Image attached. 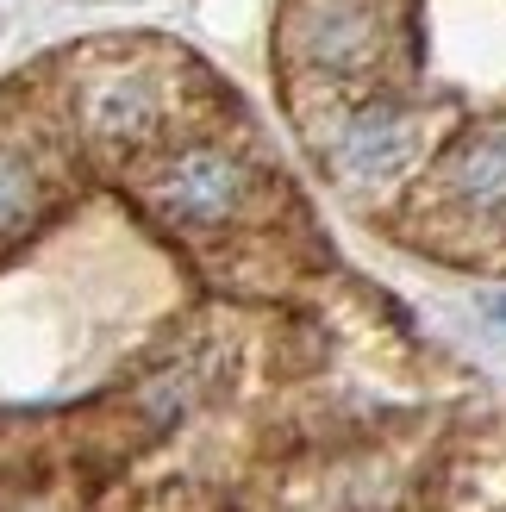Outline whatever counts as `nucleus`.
Returning <instances> with one entry per match:
<instances>
[{
    "mask_svg": "<svg viewBox=\"0 0 506 512\" xmlns=\"http://www.w3.org/2000/svg\"><path fill=\"white\" fill-rule=\"evenodd\" d=\"M263 175L225 138H182L163 144L138 175V200L150 207V219L169 225L182 238H225L257 213Z\"/></svg>",
    "mask_w": 506,
    "mask_h": 512,
    "instance_id": "nucleus-1",
    "label": "nucleus"
},
{
    "mask_svg": "<svg viewBox=\"0 0 506 512\" xmlns=\"http://www.w3.org/2000/svg\"><path fill=\"white\" fill-rule=\"evenodd\" d=\"M175 125V82L150 57H88L69 75V132L100 163L157 157Z\"/></svg>",
    "mask_w": 506,
    "mask_h": 512,
    "instance_id": "nucleus-2",
    "label": "nucleus"
},
{
    "mask_svg": "<svg viewBox=\"0 0 506 512\" xmlns=\"http://www.w3.org/2000/svg\"><path fill=\"white\" fill-rule=\"evenodd\" d=\"M394 38V0H288L282 13V50L294 75L319 82L325 94H369L394 63Z\"/></svg>",
    "mask_w": 506,
    "mask_h": 512,
    "instance_id": "nucleus-3",
    "label": "nucleus"
},
{
    "mask_svg": "<svg viewBox=\"0 0 506 512\" xmlns=\"http://www.w3.org/2000/svg\"><path fill=\"white\" fill-rule=\"evenodd\" d=\"M425 144H432L425 113L413 100L388 94V88L350 94L344 107L313 132L319 163L344 194H382L394 182H407L419 169V157H425Z\"/></svg>",
    "mask_w": 506,
    "mask_h": 512,
    "instance_id": "nucleus-4",
    "label": "nucleus"
},
{
    "mask_svg": "<svg viewBox=\"0 0 506 512\" xmlns=\"http://www.w3.org/2000/svg\"><path fill=\"white\" fill-rule=\"evenodd\" d=\"M432 194L444 213L463 225H494L506 232V119L500 125H469L444 144L432 163Z\"/></svg>",
    "mask_w": 506,
    "mask_h": 512,
    "instance_id": "nucleus-5",
    "label": "nucleus"
},
{
    "mask_svg": "<svg viewBox=\"0 0 506 512\" xmlns=\"http://www.w3.org/2000/svg\"><path fill=\"white\" fill-rule=\"evenodd\" d=\"M57 207V182L38 163V150H25L19 138H0V250H13L38 232Z\"/></svg>",
    "mask_w": 506,
    "mask_h": 512,
    "instance_id": "nucleus-6",
    "label": "nucleus"
},
{
    "mask_svg": "<svg viewBox=\"0 0 506 512\" xmlns=\"http://www.w3.org/2000/svg\"><path fill=\"white\" fill-rule=\"evenodd\" d=\"M494 319H506V294H500V300H494Z\"/></svg>",
    "mask_w": 506,
    "mask_h": 512,
    "instance_id": "nucleus-7",
    "label": "nucleus"
}]
</instances>
